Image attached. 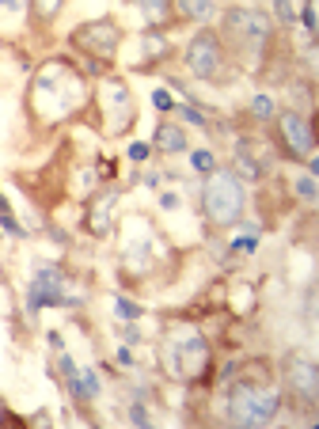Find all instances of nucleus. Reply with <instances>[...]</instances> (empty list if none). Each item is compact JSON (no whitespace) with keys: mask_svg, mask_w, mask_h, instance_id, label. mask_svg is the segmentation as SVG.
I'll list each match as a JSON object with an SVG mask.
<instances>
[{"mask_svg":"<svg viewBox=\"0 0 319 429\" xmlns=\"http://www.w3.org/2000/svg\"><path fill=\"white\" fill-rule=\"evenodd\" d=\"M183 65L194 80H206V84H228L232 80V69H228L232 61H228L224 46H220V35L209 27L190 35V42L183 50Z\"/></svg>","mask_w":319,"mask_h":429,"instance_id":"nucleus-6","label":"nucleus"},{"mask_svg":"<svg viewBox=\"0 0 319 429\" xmlns=\"http://www.w3.org/2000/svg\"><path fill=\"white\" fill-rule=\"evenodd\" d=\"M118 365H126V369L137 365V361H133V350H129V346H122V350H118Z\"/></svg>","mask_w":319,"mask_h":429,"instance_id":"nucleus-32","label":"nucleus"},{"mask_svg":"<svg viewBox=\"0 0 319 429\" xmlns=\"http://www.w3.org/2000/svg\"><path fill=\"white\" fill-rule=\"evenodd\" d=\"M160 369L179 384H198L213 369V350L209 338L194 327H175L160 342Z\"/></svg>","mask_w":319,"mask_h":429,"instance_id":"nucleus-3","label":"nucleus"},{"mask_svg":"<svg viewBox=\"0 0 319 429\" xmlns=\"http://www.w3.org/2000/svg\"><path fill=\"white\" fill-rule=\"evenodd\" d=\"M274 12H277V23H281V27H293V23H297V8H293V0H274Z\"/></svg>","mask_w":319,"mask_h":429,"instance_id":"nucleus-24","label":"nucleus"},{"mask_svg":"<svg viewBox=\"0 0 319 429\" xmlns=\"http://www.w3.org/2000/svg\"><path fill=\"white\" fill-rule=\"evenodd\" d=\"M65 387H69V395L76 403H95V399H99V392H103L99 372H95L92 365H76L72 376H65Z\"/></svg>","mask_w":319,"mask_h":429,"instance_id":"nucleus-13","label":"nucleus"},{"mask_svg":"<svg viewBox=\"0 0 319 429\" xmlns=\"http://www.w3.org/2000/svg\"><path fill=\"white\" fill-rule=\"evenodd\" d=\"M114 201H118V190H99V194H92V205H88V232H92L95 239H103V236H111V228H114Z\"/></svg>","mask_w":319,"mask_h":429,"instance_id":"nucleus-12","label":"nucleus"},{"mask_svg":"<svg viewBox=\"0 0 319 429\" xmlns=\"http://www.w3.org/2000/svg\"><path fill=\"white\" fill-rule=\"evenodd\" d=\"M243 205H247V190H243V179L232 167H217V171L206 175V186H202V217L213 228L240 224Z\"/></svg>","mask_w":319,"mask_h":429,"instance_id":"nucleus-4","label":"nucleus"},{"mask_svg":"<svg viewBox=\"0 0 319 429\" xmlns=\"http://www.w3.org/2000/svg\"><path fill=\"white\" fill-rule=\"evenodd\" d=\"M304 31H308V38H316V0H304Z\"/></svg>","mask_w":319,"mask_h":429,"instance_id":"nucleus-28","label":"nucleus"},{"mask_svg":"<svg viewBox=\"0 0 319 429\" xmlns=\"http://www.w3.org/2000/svg\"><path fill=\"white\" fill-rule=\"evenodd\" d=\"M251 115L263 118V122H274V115H277L274 99H270V95H263V92H255V95H251Z\"/></svg>","mask_w":319,"mask_h":429,"instance_id":"nucleus-19","label":"nucleus"},{"mask_svg":"<svg viewBox=\"0 0 319 429\" xmlns=\"http://www.w3.org/2000/svg\"><path fill=\"white\" fill-rule=\"evenodd\" d=\"M186 129L175 126V122H160L156 133H152V149L160 152V156H179V152H186Z\"/></svg>","mask_w":319,"mask_h":429,"instance_id":"nucleus-15","label":"nucleus"},{"mask_svg":"<svg viewBox=\"0 0 319 429\" xmlns=\"http://www.w3.org/2000/svg\"><path fill=\"white\" fill-rule=\"evenodd\" d=\"M4 418H8V407H4V399H0V422H4Z\"/></svg>","mask_w":319,"mask_h":429,"instance_id":"nucleus-35","label":"nucleus"},{"mask_svg":"<svg viewBox=\"0 0 319 429\" xmlns=\"http://www.w3.org/2000/svg\"><path fill=\"white\" fill-rule=\"evenodd\" d=\"M114 315H118V319H126V323H137L145 315V308L137 304V301H129V296H118V301H114Z\"/></svg>","mask_w":319,"mask_h":429,"instance_id":"nucleus-21","label":"nucleus"},{"mask_svg":"<svg viewBox=\"0 0 319 429\" xmlns=\"http://www.w3.org/2000/svg\"><path fill=\"white\" fill-rule=\"evenodd\" d=\"M129 422H137V426H149V410H145V403L137 399L133 407H129Z\"/></svg>","mask_w":319,"mask_h":429,"instance_id":"nucleus-29","label":"nucleus"},{"mask_svg":"<svg viewBox=\"0 0 319 429\" xmlns=\"http://www.w3.org/2000/svg\"><path fill=\"white\" fill-rule=\"evenodd\" d=\"M88 95H92V84H88L84 72L65 58H50L38 65V72L31 76L27 110L35 122L57 126V122H69L88 103Z\"/></svg>","mask_w":319,"mask_h":429,"instance_id":"nucleus-1","label":"nucleus"},{"mask_svg":"<svg viewBox=\"0 0 319 429\" xmlns=\"http://www.w3.org/2000/svg\"><path fill=\"white\" fill-rule=\"evenodd\" d=\"M129 4L141 12V19L149 23V31H163V27H171V23H179L175 0H129Z\"/></svg>","mask_w":319,"mask_h":429,"instance_id":"nucleus-14","label":"nucleus"},{"mask_svg":"<svg viewBox=\"0 0 319 429\" xmlns=\"http://www.w3.org/2000/svg\"><path fill=\"white\" fill-rule=\"evenodd\" d=\"M175 110H179V118H183V122H190V126H198V129H209L206 126V115H202L198 107H190V103H186V107H183V103H175Z\"/></svg>","mask_w":319,"mask_h":429,"instance_id":"nucleus-23","label":"nucleus"},{"mask_svg":"<svg viewBox=\"0 0 319 429\" xmlns=\"http://www.w3.org/2000/svg\"><path fill=\"white\" fill-rule=\"evenodd\" d=\"M190 167L194 171H202V175H209V171H217V156H213L209 149H198V152H190Z\"/></svg>","mask_w":319,"mask_h":429,"instance_id":"nucleus-22","label":"nucleus"},{"mask_svg":"<svg viewBox=\"0 0 319 429\" xmlns=\"http://www.w3.org/2000/svg\"><path fill=\"white\" fill-rule=\"evenodd\" d=\"M46 338H50V346H54V350H57V353H61V350H65V342H61V335H57V330H50V335H46Z\"/></svg>","mask_w":319,"mask_h":429,"instance_id":"nucleus-34","label":"nucleus"},{"mask_svg":"<svg viewBox=\"0 0 319 429\" xmlns=\"http://www.w3.org/2000/svg\"><path fill=\"white\" fill-rule=\"evenodd\" d=\"M160 205H163V209H179V194H175V190L160 194Z\"/></svg>","mask_w":319,"mask_h":429,"instance_id":"nucleus-33","label":"nucleus"},{"mask_svg":"<svg viewBox=\"0 0 319 429\" xmlns=\"http://www.w3.org/2000/svg\"><path fill=\"white\" fill-rule=\"evenodd\" d=\"M126 156L133 160V164H145V160L152 156V144H145V141H133V144H129V149H126Z\"/></svg>","mask_w":319,"mask_h":429,"instance_id":"nucleus-26","label":"nucleus"},{"mask_svg":"<svg viewBox=\"0 0 319 429\" xmlns=\"http://www.w3.org/2000/svg\"><path fill=\"white\" fill-rule=\"evenodd\" d=\"M220 46L228 61H240L243 69H259L274 42V19L259 8H228L220 15Z\"/></svg>","mask_w":319,"mask_h":429,"instance_id":"nucleus-2","label":"nucleus"},{"mask_svg":"<svg viewBox=\"0 0 319 429\" xmlns=\"http://www.w3.org/2000/svg\"><path fill=\"white\" fill-rule=\"evenodd\" d=\"M69 304V296H65V270L61 266H35V274H31V285H27V312L38 315L42 308H61Z\"/></svg>","mask_w":319,"mask_h":429,"instance_id":"nucleus-10","label":"nucleus"},{"mask_svg":"<svg viewBox=\"0 0 319 429\" xmlns=\"http://www.w3.org/2000/svg\"><path fill=\"white\" fill-rule=\"evenodd\" d=\"M255 247H259L255 232H251V236H240V239H232V251H236V255H255Z\"/></svg>","mask_w":319,"mask_h":429,"instance_id":"nucleus-27","label":"nucleus"},{"mask_svg":"<svg viewBox=\"0 0 319 429\" xmlns=\"http://www.w3.org/2000/svg\"><path fill=\"white\" fill-rule=\"evenodd\" d=\"M293 190H297V198H300V201H308V205H316L319 190H316V179H312V171H308V175H297V179H293Z\"/></svg>","mask_w":319,"mask_h":429,"instance_id":"nucleus-20","label":"nucleus"},{"mask_svg":"<svg viewBox=\"0 0 319 429\" xmlns=\"http://www.w3.org/2000/svg\"><path fill=\"white\" fill-rule=\"evenodd\" d=\"M274 133L277 144L289 160H308L316 149V133H312V118L300 110H277L274 115Z\"/></svg>","mask_w":319,"mask_h":429,"instance_id":"nucleus-9","label":"nucleus"},{"mask_svg":"<svg viewBox=\"0 0 319 429\" xmlns=\"http://www.w3.org/2000/svg\"><path fill=\"white\" fill-rule=\"evenodd\" d=\"M69 46L80 50L88 61H95V72H103V65H114V58H118V50H122V27L111 15L88 19V23H80V27H72Z\"/></svg>","mask_w":319,"mask_h":429,"instance_id":"nucleus-7","label":"nucleus"},{"mask_svg":"<svg viewBox=\"0 0 319 429\" xmlns=\"http://www.w3.org/2000/svg\"><path fill=\"white\" fill-rule=\"evenodd\" d=\"M285 387H289V395L297 403H304V407H312L316 395H319V369L316 361L308 358V353H289L285 358Z\"/></svg>","mask_w":319,"mask_h":429,"instance_id":"nucleus-11","label":"nucleus"},{"mask_svg":"<svg viewBox=\"0 0 319 429\" xmlns=\"http://www.w3.org/2000/svg\"><path fill=\"white\" fill-rule=\"evenodd\" d=\"M141 50H145L141 69H156L163 58H171V42H167V35H160V31H145V35H141Z\"/></svg>","mask_w":319,"mask_h":429,"instance_id":"nucleus-16","label":"nucleus"},{"mask_svg":"<svg viewBox=\"0 0 319 429\" xmlns=\"http://www.w3.org/2000/svg\"><path fill=\"white\" fill-rule=\"evenodd\" d=\"M281 410V395L270 384H255V380H240L228 387L224 395V418L236 426H266Z\"/></svg>","mask_w":319,"mask_h":429,"instance_id":"nucleus-5","label":"nucleus"},{"mask_svg":"<svg viewBox=\"0 0 319 429\" xmlns=\"http://www.w3.org/2000/svg\"><path fill=\"white\" fill-rule=\"evenodd\" d=\"M179 23H209L217 15V4L213 0H175Z\"/></svg>","mask_w":319,"mask_h":429,"instance_id":"nucleus-17","label":"nucleus"},{"mask_svg":"<svg viewBox=\"0 0 319 429\" xmlns=\"http://www.w3.org/2000/svg\"><path fill=\"white\" fill-rule=\"evenodd\" d=\"M99 107H103V122H106V133H129L137 118V103H133V92L122 76H103L99 80Z\"/></svg>","mask_w":319,"mask_h":429,"instance_id":"nucleus-8","label":"nucleus"},{"mask_svg":"<svg viewBox=\"0 0 319 429\" xmlns=\"http://www.w3.org/2000/svg\"><path fill=\"white\" fill-rule=\"evenodd\" d=\"M31 8V19L38 23V27H54L57 15L65 12V0H27Z\"/></svg>","mask_w":319,"mask_h":429,"instance_id":"nucleus-18","label":"nucleus"},{"mask_svg":"<svg viewBox=\"0 0 319 429\" xmlns=\"http://www.w3.org/2000/svg\"><path fill=\"white\" fill-rule=\"evenodd\" d=\"M122 342H126V346H141V330H137L133 323H126V327H122Z\"/></svg>","mask_w":319,"mask_h":429,"instance_id":"nucleus-30","label":"nucleus"},{"mask_svg":"<svg viewBox=\"0 0 319 429\" xmlns=\"http://www.w3.org/2000/svg\"><path fill=\"white\" fill-rule=\"evenodd\" d=\"M152 107L163 110V115H171V110H175V99H171L167 87H156V92H152Z\"/></svg>","mask_w":319,"mask_h":429,"instance_id":"nucleus-25","label":"nucleus"},{"mask_svg":"<svg viewBox=\"0 0 319 429\" xmlns=\"http://www.w3.org/2000/svg\"><path fill=\"white\" fill-rule=\"evenodd\" d=\"M0 12L19 15V12H27V0H0Z\"/></svg>","mask_w":319,"mask_h":429,"instance_id":"nucleus-31","label":"nucleus"}]
</instances>
